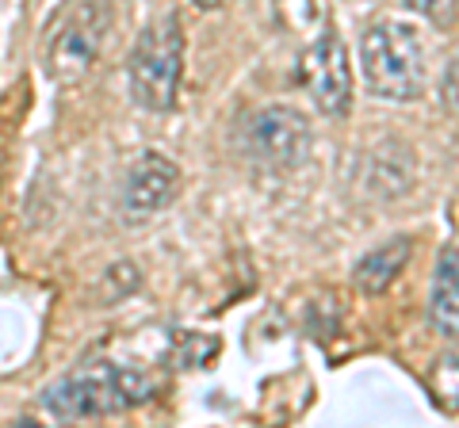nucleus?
<instances>
[{"mask_svg":"<svg viewBox=\"0 0 459 428\" xmlns=\"http://www.w3.org/2000/svg\"><path fill=\"white\" fill-rule=\"evenodd\" d=\"M150 394L153 382L142 371L111 360H89L42 390V409L54 421H96L146 402Z\"/></svg>","mask_w":459,"mask_h":428,"instance_id":"f257e3e1","label":"nucleus"},{"mask_svg":"<svg viewBox=\"0 0 459 428\" xmlns=\"http://www.w3.org/2000/svg\"><path fill=\"white\" fill-rule=\"evenodd\" d=\"M111 0H69L47 27L42 69L57 84H77L92 73L111 35Z\"/></svg>","mask_w":459,"mask_h":428,"instance_id":"f03ea898","label":"nucleus"},{"mask_svg":"<svg viewBox=\"0 0 459 428\" xmlns=\"http://www.w3.org/2000/svg\"><path fill=\"white\" fill-rule=\"evenodd\" d=\"M360 69L379 99L406 104L425 92V47L402 20H379L368 27L360 39Z\"/></svg>","mask_w":459,"mask_h":428,"instance_id":"7ed1b4c3","label":"nucleus"},{"mask_svg":"<svg viewBox=\"0 0 459 428\" xmlns=\"http://www.w3.org/2000/svg\"><path fill=\"white\" fill-rule=\"evenodd\" d=\"M184 73V35L177 12L157 16L146 31L138 35L131 62H126V84H131V99L146 111H169L177 104Z\"/></svg>","mask_w":459,"mask_h":428,"instance_id":"20e7f679","label":"nucleus"},{"mask_svg":"<svg viewBox=\"0 0 459 428\" xmlns=\"http://www.w3.org/2000/svg\"><path fill=\"white\" fill-rule=\"evenodd\" d=\"M238 150L261 168H295L310 150V123L303 111L287 104H268L249 111L238 126Z\"/></svg>","mask_w":459,"mask_h":428,"instance_id":"39448f33","label":"nucleus"},{"mask_svg":"<svg viewBox=\"0 0 459 428\" xmlns=\"http://www.w3.org/2000/svg\"><path fill=\"white\" fill-rule=\"evenodd\" d=\"M299 84L314 99L322 116L341 119L352 104V73H349V50L344 42L325 31L318 42H310L299 58Z\"/></svg>","mask_w":459,"mask_h":428,"instance_id":"423d86ee","label":"nucleus"},{"mask_svg":"<svg viewBox=\"0 0 459 428\" xmlns=\"http://www.w3.org/2000/svg\"><path fill=\"white\" fill-rule=\"evenodd\" d=\"M180 192V165L169 161L165 153L146 150L138 153L123 176L119 188V214L126 226H142L157 218Z\"/></svg>","mask_w":459,"mask_h":428,"instance_id":"0eeeda50","label":"nucleus"},{"mask_svg":"<svg viewBox=\"0 0 459 428\" xmlns=\"http://www.w3.org/2000/svg\"><path fill=\"white\" fill-rule=\"evenodd\" d=\"M364 180H368V192L383 195V199H394L402 192H410V184H413V153L402 146V141H383V146H376L368 153Z\"/></svg>","mask_w":459,"mask_h":428,"instance_id":"6e6552de","label":"nucleus"},{"mask_svg":"<svg viewBox=\"0 0 459 428\" xmlns=\"http://www.w3.org/2000/svg\"><path fill=\"white\" fill-rule=\"evenodd\" d=\"M410 253H413V241H410V237H391V241H383L379 249H371L368 256H360V264L352 268V283H356V287H360L364 295H383L402 272H406Z\"/></svg>","mask_w":459,"mask_h":428,"instance_id":"1a4fd4ad","label":"nucleus"},{"mask_svg":"<svg viewBox=\"0 0 459 428\" xmlns=\"http://www.w3.org/2000/svg\"><path fill=\"white\" fill-rule=\"evenodd\" d=\"M429 321L448 340H459V249L440 253L433 295H429Z\"/></svg>","mask_w":459,"mask_h":428,"instance_id":"9d476101","label":"nucleus"},{"mask_svg":"<svg viewBox=\"0 0 459 428\" xmlns=\"http://www.w3.org/2000/svg\"><path fill=\"white\" fill-rule=\"evenodd\" d=\"M138 283H142V272H138L134 264H115L111 272L104 276V283H100V303H104V306H115L119 298L131 295Z\"/></svg>","mask_w":459,"mask_h":428,"instance_id":"9b49d317","label":"nucleus"},{"mask_svg":"<svg viewBox=\"0 0 459 428\" xmlns=\"http://www.w3.org/2000/svg\"><path fill=\"white\" fill-rule=\"evenodd\" d=\"M433 390L448 409H459V352L444 355L433 371Z\"/></svg>","mask_w":459,"mask_h":428,"instance_id":"f8f14e48","label":"nucleus"},{"mask_svg":"<svg viewBox=\"0 0 459 428\" xmlns=\"http://www.w3.org/2000/svg\"><path fill=\"white\" fill-rule=\"evenodd\" d=\"M406 8H413L418 16L433 20L440 27L455 23V16H459V0H406Z\"/></svg>","mask_w":459,"mask_h":428,"instance_id":"ddd939ff","label":"nucleus"},{"mask_svg":"<svg viewBox=\"0 0 459 428\" xmlns=\"http://www.w3.org/2000/svg\"><path fill=\"white\" fill-rule=\"evenodd\" d=\"M440 104L452 111V116H459V54L448 62V69H444V81H440Z\"/></svg>","mask_w":459,"mask_h":428,"instance_id":"4468645a","label":"nucleus"},{"mask_svg":"<svg viewBox=\"0 0 459 428\" xmlns=\"http://www.w3.org/2000/svg\"><path fill=\"white\" fill-rule=\"evenodd\" d=\"M188 4L199 12H214V8H222V0H188Z\"/></svg>","mask_w":459,"mask_h":428,"instance_id":"2eb2a0df","label":"nucleus"}]
</instances>
